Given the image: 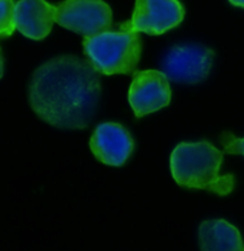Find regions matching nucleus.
Wrapping results in <instances>:
<instances>
[{"instance_id": "nucleus-5", "label": "nucleus", "mask_w": 244, "mask_h": 251, "mask_svg": "<svg viewBox=\"0 0 244 251\" xmlns=\"http://www.w3.org/2000/svg\"><path fill=\"white\" fill-rule=\"evenodd\" d=\"M56 22L67 30L89 37L108 30L113 13L103 0H63L57 4Z\"/></svg>"}, {"instance_id": "nucleus-1", "label": "nucleus", "mask_w": 244, "mask_h": 251, "mask_svg": "<svg viewBox=\"0 0 244 251\" xmlns=\"http://www.w3.org/2000/svg\"><path fill=\"white\" fill-rule=\"evenodd\" d=\"M102 97L100 73L77 56H59L43 63L29 86L33 111L63 130L86 128L97 114Z\"/></svg>"}, {"instance_id": "nucleus-9", "label": "nucleus", "mask_w": 244, "mask_h": 251, "mask_svg": "<svg viewBox=\"0 0 244 251\" xmlns=\"http://www.w3.org/2000/svg\"><path fill=\"white\" fill-rule=\"evenodd\" d=\"M57 6L46 0H19L15 6L16 30L31 40H43L56 22Z\"/></svg>"}, {"instance_id": "nucleus-10", "label": "nucleus", "mask_w": 244, "mask_h": 251, "mask_svg": "<svg viewBox=\"0 0 244 251\" xmlns=\"http://www.w3.org/2000/svg\"><path fill=\"white\" fill-rule=\"evenodd\" d=\"M201 251H244L239 228L226 220H207L198 227Z\"/></svg>"}, {"instance_id": "nucleus-6", "label": "nucleus", "mask_w": 244, "mask_h": 251, "mask_svg": "<svg viewBox=\"0 0 244 251\" xmlns=\"http://www.w3.org/2000/svg\"><path fill=\"white\" fill-rule=\"evenodd\" d=\"M171 101L168 77L159 70H141L133 73L129 89V103L136 117H144L167 107Z\"/></svg>"}, {"instance_id": "nucleus-11", "label": "nucleus", "mask_w": 244, "mask_h": 251, "mask_svg": "<svg viewBox=\"0 0 244 251\" xmlns=\"http://www.w3.org/2000/svg\"><path fill=\"white\" fill-rule=\"evenodd\" d=\"M1 4V19H0V36L3 39L9 37L16 30L15 6L13 0H0Z\"/></svg>"}, {"instance_id": "nucleus-12", "label": "nucleus", "mask_w": 244, "mask_h": 251, "mask_svg": "<svg viewBox=\"0 0 244 251\" xmlns=\"http://www.w3.org/2000/svg\"><path fill=\"white\" fill-rule=\"evenodd\" d=\"M220 143L223 144V151L229 154H243L244 156V139H237L233 133L224 131L220 136Z\"/></svg>"}, {"instance_id": "nucleus-7", "label": "nucleus", "mask_w": 244, "mask_h": 251, "mask_svg": "<svg viewBox=\"0 0 244 251\" xmlns=\"http://www.w3.org/2000/svg\"><path fill=\"white\" fill-rule=\"evenodd\" d=\"M184 19V7L179 0H136L130 22L133 30L160 36L177 27Z\"/></svg>"}, {"instance_id": "nucleus-3", "label": "nucleus", "mask_w": 244, "mask_h": 251, "mask_svg": "<svg viewBox=\"0 0 244 251\" xmlns=\"http://www.w3.org/2000/svg\"><path fill=\"white\" fill-rule=\"evenodd\" d=\"M141 39L138 31L122 23L119 30L102 31L84 37L83 50L89 62L100 75H133L137 72L141 56Z\"/></svg>"}, {"instance_id": "nucleus-13", "label": "nucleus", "mask_w": 244, "mask_h": 251, "mask_svg": "<svg viewBox=\"0 0 244 251\" xmlns=\"http://www.w3.org/2000/svg\"><path fill=\"white\" fill-rule=\"evenodd\" d=\"M233 6H237V7H243L244 9V0H229Z\"/></svg>"}, {"instance_id": "nucleus-8", "label": "nucleus", "mask_w": 244, "mask_h": 251, "mask_svg": "<svg viewBox=\"0 0 244 251\" xmlns=\"http://www.w3.org/2000/svg\"><path fill=\"white\" fill-rule=\"evenodd\" d=\"M90 150L93 156L107 166L120 167L135 150V140L124 126L106 122L99 125L90 139Z\"/></svg>"}, {"instance_id": "nucleus-2", "label": "nucleus", "mask_w": 244, "mask_h": 251, "mask_svg": "<svg viewBox=\"0 0 244 251\" xmlns=\"http://www.w3.org/2000/svg\"><path fill=\"white\" fill-rule=\"evenodd\" d=\"M224 151L210 141L180 143L170 156V172L174 181L186 188L207 190L217 196H229L234 190V174H220Z\"/></svg>"}, {"instance_id": "nucleus-4", "label": "nucleus", "mask_w": 244, "mask_h": 251, "mask_svg": "<svg viewBox=\"0 0 244 251\" xmlns=\"http://www.w3.org/2000/svg\"><path fill=\"white\" fill-rule=\"evenodd\" d=\"M214 60V51L201 45H176L163 57V73L180 84H197L206 80Z\"/></svg>"}]
</instances>
